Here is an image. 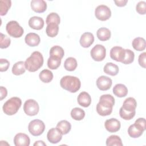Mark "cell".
I'll return each mask as SVG.
<instances>
[{
  "mask_svg": "<svg viewBox=\"0 0 146 146\" xmlns=\"http://www.w3.org/2000/svg\"><path fill=\"white\" fill-rule=\"evenodd\" d=\"M43 57L39 51H34L25 62L26 70L30 72L38 70L43 64Z\"/></svg>",
  "mask_w": 146,
  "mask_h": 146,
  "instance_id": "6da1fadb",
  "label": "cell"
},
{
  "mask_svg": "<svg viewBox=\"0 0 146 146\" xmlns=\"http://www.w3.org/2000/svg\"><path fill=\"white\" fill-rule=\"evenodd\" d=\"M60 84L62 88L71 93L76 92L80 88L81 82L76 76L66 75L61 78Z\"/></svg>",
  "mask_w": 146,
  "mask_h": 146,
  "instance_id": "7a4b0ae2",
  "label": "cell"
},
{
  "mask_svg": "<svg viewBox=\"0 0 146 146\" xmlns=\"http://www.w3.org/2000/svg\"><path fill=\"white\" fill-rule=\"evenodd\" d=\"M22 105V100L18 97H12L8 99L3 104L2 109L3 112L7 115L15 114Z\"/></svg>",
  "mask_w": 146,
  "mask_h": 146,
  "instance_id": "3957f363",
  "label": "cell"
},
{
  "mask_svg": "<svg viewBox=\"0 0 146 146\" xmlns=\"http://www.w3.org/2000/svg\"><path fill=\"white\" fill-rule=\"evenodd\" d=\"M6 30L8 34L13 38H20L24 33L23 27L16 21L9 22L6 25Z\"/></svg>",
  "mask_w": 146,
  "mask_h": 146,
  "instance_id": "277c9868",
  "label": "cell"
},
{
  "mask_svg": "<svg viewBox=\"0 0 146 146\" xmlns=\"http://www.w3.org/2000/svg\"><path fill=\"white\" fill-rule=\"evenodd\" d=\"M29 132L34 136H38L43 133L45 129V125L43 121L35 119L31 121L28 125Z\"/></svg>",
  "mask_w": 146,
  "mask_h": 146,
  "instance_id": "5b68a950",
  "label": "cell"
},
{
  "mask_svg": "<svg viewBox=\"0 0 146 146\" xmlns=\"http://www.w3.org/2000/svg\"><path fill=\"white\" fill-rule=\"evenodd\" d=\"M25 113L28 116H35L38 114L39 110L38 103L34 99L27 100L23 105Z\"/></svg>",
  "mask_w": 146,
  "mask_h": 146,
  "instance_id": "8992f818",
  "label": "cell"
},
{
  "mask_svg": "<svg viewBox=\"0 0 146 146\" xmlns=\"http://www.w3.org/2000/svg\"><path fill=\"white\" fill-rule=\"evenodd\" d=\"M95 15L98 19L105 21L111 17V11L107 6L100 5L96 7L95 10Z\"/></svg>",
  "mask_w": 146,
  "mask_h": 146,
  "instance_id": "52a82bcc",
  "label": "cell"
},
{
  "mask_svg": "<svg viewBox=\"0 0 146 146\" xmlns=\"http://www.w3.org/2000/svg\"><path fill=\"white\" fill-rule=\"evenodd\" d=\"M90 54L92 58L97 62L102 61L106 55V49L102 44L95 45L91 50Z\"/></svg>",
  "mask_w": 146,
  "mask_h": 146,
  "instance_id": "ba28073f",
  "label": "cell"
},
{
  "mask_svg": "<svg viewBox=\"0 0 146 146\" xmlns=\"http://www.w3.org/2000/svg\"><path fill=\"white\" fill-rule=\"evenodd\" d=\"M125 49L120 46H114L110 50V57L112 59L121 62L124 58Z\"/></svg>",
  "mask_w": 146,
  "mask_h": 146,
  "instance_id": "9c48e42d",
  "label": "cell"
},
{
  "mask_svg": "<svg viewBox=\"0 0 146 146\" xmlns=\"http://www.w3.org/2000/svg\"><path fill=\"white\" fill-rule=\"evenodd\" d=\"M112 84V79L106 76H100L96 80V86L101 91H107L109 90Z\"/></svg>",
  "mask_w": 146,
  "mask_h": 146,
  "instance_id": "30bf717a",
  "label": "cell"
},
{
  "mask_svg": "<svg viewBox=\"0 0 146 146\" xmlns=\"http://www.w3.org/2000/svg\"><path fill=\"white\" fill-rule=\"evenodd\" d=\"M62 135L61 132L56 128H52L48 130L47 137L50 143L56 144L62 140Z\"/></svg>",
  "mask_w": 146,
  "mask_h": 146,
  "instance_id": "8fae6325",
  "label": "cell"
},
{
  "mask_svg": "<svg viewBox=\"0 0 146 146\" xmlns=\"http://www.w3.org/2000/svg\"><path fill=\"white\" fill-rule=\"evenodd\" d=\"M106 129L110 132H117L121 127L120 122L115 118L107 119L104 123Z\"/></svg>",
  "mask_w": 146,
  "mask_h": 146,
  "instance_id": "7c38bea8",
  "label": "cell"
},
{
  "mask_svg": "<svg viewBox=\"0 0 146 146\" xmlns=\"http://www.w3.org/2000/svg\"><path fill=\"white\" fill-rule=\"evenodd\" d=\"M14 143L15 146H29L30 143V139L26 134L18 133L14 136Z\"/></svg>",
  "mask_w": 146,
  "mask_h": 146,
  "instance_id": "4fadbf2b",
  "label": "cell"
},
{
  "mask_svg": "<svg viewBox=\"0 0 146 146\" xmlns=\"http://www.w3.org/2000/svg\"><path fill=\"white\" fill-rule=\"evenodd\" d=\"M31 9L38 13L44 12L47 9V3L43 0H32L31 1Z\"/></svg>",
  "mask_w": 146,
  "mask_h": 146,
  "instance_id": "5bb4252c",
  "label": "cell"
},
{
  "mask_svg": "<svg viewBox=\"0 0 146 146\" xmlns=\"http://www.w3.org/2000/svg\"><path fill=\"white\" fill-rule=\"evenodd\" d=\"M94 42V36L90 32H86L83 33L80 39V45L84 48H88Z\"/></svg>",
  "mask_w": 146,
  "mask_h": 146,
  "instance_id": "9a60e30c",
  "label": "cell"
},
{
  "mask_svg": "<svg viewBox=\"0 0 146 146\" xmlns=\"http://www.w3.org/2000/svg\"><path fill=\"white\" fill-rule=\"evenodd\" d=\"M25 43L30 47L38 46L40 41V36L38 34L34 33H28L25 38Z\"/></svg>",
  "mask_w": 146,
  "mask_h": 146,
  "instance_id": "2e32d148",
  "label": "cell"
},
{
  "mask_svg": "<svg viewBox=\"0 0 146 146\" xmlns=\"http://www.w3.org/2000/svg\"><path fill=\"white\" fill-rule=\"evenodd\" d=\"M44 21L43 18L37 16L31 17L29 20V26L34 30H39L44 26Z\"/></svg>",
  "mask_w": 146,
  "mask_h": 146,
  "instance_id": "e0dca14e",
  "label": "cell"
},
{
  "mask_svg": "<svg viewBox=\"0 0 146 146\" xmlns=\"http://www.w3.org/2000/svg\"><path fill=\"white\" fill-rule=\"evenodd\" d=\"M77 100L80 106L83 107H88L91 104V98L88 93L83 91L79 94Z\"/></svg>",
  "mask_w": 146,
  "mask_h": 146,
  "instance_id": "ac0fdd59",
  "label": "cell"
},
{
  "mask_svg": "<svg viewBox=\"0 0 146 146\" xmlns=\"http://www.w3.org/2000/svg\"><path fill=\"white\" fill-rule=\"evenodd\" d=\"M112 108L113 107L99 102L96 105V111L98 113L100 116H108L112 113Z\"/></svg>",
  "mask_w": 146,
  "mask_h": 146,
  "instance_id": "d6986e66",
  "label": "cell"
},
{
  "mask_svg": "<svg viewBox=\"0 0 146 146\" xmlns=\"http://www.w3.org/2000/svg\"><path fill=\"white\" fill-rule=\"evenodd\" d=\"M113 93L119 98H123L127 95L128 88L123 84H117L113 88Z\"/></svg>",
  "mask_w": 146,
  "mask_h": 146,
  "instance_id": "ffe728a7",
  "label": "cell"
},
{
  "mask_svg": "<svg viewBox=\"0 0 146 146\" xmlns=\"http://www.w3.org/2000/svg\"><path fill=\"white\" fill-rule=\"evenodd\" d=\"M137 106V102L136 100L132 97L127 98L123 102L122 108L127 111H136V108Z\"/></svg>",
  "mask_w": 146,
  "mask_h": 146,
  "instance_id": "44dd1931",
  "label": "cell"
},
{
  "mask_svg": "<svg viewBox=\"0 0 146 146\" xmlns=\"http://www.w3.org/2000/svg\"><path fill=\"white\" fill-rule=\"evenodd\" d=\"M103 71L106 74L108 75L111 76H115L119 73V69L116 64L112 62H108L104 66Z\"/></svg>",
  "mask_w": 146,
  "mask_h": 146,
  "instance_id": "7402d4cb",
  "label": "cell"
},
{
  "mask_svg": "<svg viewBox=\"0 0 146 146\" xmlns=\"http://www.w3.org/2000/svg\"><path fill=\"white\" fill-rule=\"evenodd\" d=\"M56 128L62 135H66L70 131L71 129V125L68 121L64 120L58 122Z\"/></svg>",
  "mask_w": 146,
  "mask_h": 146,
  "instance_id": "603a6c76",
  "label": "cell"
},
{
  "mask_svg": "<svg viewBox=\"0 0 146 146\" xmlns=\"http://www.w3.org/2000/svg\"><path fill=\"white\" fill-rule=\"evenodd\" d=\"M144 131L135 123L131 125L128 129L129 136L132 138H137L142 135Z\"/></svg>",
  "mask_w": 146,
  "mask_h": 146,
  "instance_id": "cb8c5ba5",
  "label": "cell"
},
{
  "mask_svg": "<svg viewBox=\"0 0 146 146\" xmlns=\"http://www.w3.org/2000/svg\"><path fill=\"white\" fill-rule=\"evenodd\" d=\"M26 69L25 62L23 61H19L13 65L12 72L15 75H21L25 72Z\"/></svg>",
  "mask_w": 146,
  "mask_h": 146,
  "instance_id": "d4e9b609",
  "label": "cell"
},
{
  "mask_svg": "<svg viewBox=\"0 0 146 146\" xmlns=\"http://www.w3.org/2000/svg\"><path fill=\"white\" fill-rule=\"evenodd\" d=\"M98 38L101 41H106L111 37V31L106 27H101L96 32Z\"/></svg>",
  "mask_w": 146,
  "mask_h": 146,
  "instance_id": "484cf974",
  "label": "cell"
},
{
  "mask_svg": "<svg viewBox=\"0 0 146 146\" xmlns=\"http://www.w3.org/2000/svg\"><path fill=\"white\" fill-rule=\"evenodd\" d=\"M132 45L135 50L139 51H142L145 48V40L143 38L137 37L133 40Z\"/></svg>",
  "mask_w": 146,
  "mask_h": 146,
  "instance_id": "4316f807",
  "label": "cell"
},
{
  "mask_svg": "<svg viewBox=\"0 0 146 146\" xmlns=\"http://www.w3.org/2000/svg\"><path fill=\"white\" fill-rule=\"evenodd\" d=\"M59 31V26L56 23H51L47 25L46 29V33L47 36L53 38L56 36Z\"/></svg>",
  "mask_w": 146,
  "mask_h": 146,
  "instance_id": "83f0119b",
  "label": "cell"
},
{
  "mask_svg": "<svg viewBox=\"0 0 146 146\" xmlns=\"http://www.w3.org/2000/svg\"><path fill=\"white\" fill-rule=\"evenodd\" d=\"M40 80L46 83H50L53 79V74L52 72L47 69L43 70L39 75Z\"/></svg>",
  "mask_w": 146,
  "mask_h": 146,
  "instance_id": "f1b7e54d",
  "label": "cell"
},
{
  "mask_svg": "<svg viewBox=\"0 0 146 146\" xmlns=\"http://www.w3.org/2000/svg\"><path fill=\"white\" fill-rule=\"evenodd\" d=\"M78 64L75 58L73 57L67 58L64 63V68L68 71H73L77 67Z\"/></svg>",
  "mask_w": 146,
  "mask_h": 146,
  "instance_id": "f546056e",
  "label": "cell"
},
{
  "mask_svg": "<svg viewBox=\"0 0 146 146\" xmlns=\"http://www.w3.org/2000/svg\"><path fill=\"white\" fill-rule=\"evenodd\" d=\"M64 50L59 46H54L50 48V56H54L62 59L64 56Z\"/></svg>",
  "mask_w": 146,
  "mask_h": 146,
  "instance_id": "4dcf8cb0",
  "label": "cell"
},
{
  "mask_svg": "<svg viewBox=\"0 0 146 146\" xmlns=\"http://www.w3.org/2000/svg\"><path fill=\"white\" fill-rule=\"evenodd\" d=\"M71 116L75 120H82L85 116V112L80 108L75 107L71 110Z\"/></svg>",
  "mask_w": 146,
  "mask_h": 146,
  "instance_id": "1f68e13d",
  "label": "cell"
},
{
  "mask_svg": "<svg viewBox=\"0 0 146 146\" xmlns=\"http://www.w3.org/2000/svg\"><path fill=\"white\" fill-rule=\"evenodd\" d=\"M106 145L107 146H122L121 139L117 135H111L106 140Z\"/></svg>",
  "mask_w": 146,
  "mask_h": 146,
  "instance_id": "d6a6232c",
  "label": "cell"
},
{
  "mask_svg": "<svg viewBox=\"0 0 146 146\" xmlns=\"http://www.w3.org/2000/svg\"><path fill=\"white\" fill-rule=\"evenodd\" d=\"M60 63L61 59L56 57L50 56L47 60L48 67L51 70L57 69L60 66Z\"/></svg>",
  "mask_w": 146,
  "mask_h": 146,
  "instance_id": "836d02e7",
  "label": "cell"
},
{
  "mask_svg": "<svg viewBox=\"0 0 146 146\" xmlns=\"http://www.w3.org/2000/svg\"><path fill=\"white\" fill-rule=\"evenodd\" d=\"M11 6L10 0H1L0 1V15H5Z\"/></svg>",
  "mask_w": 146,
  "mask_h": 146,
  "instance_id": "e575fe53",
  "label": "cell"
},
{
  "mask_svg": "<svg viewBox=\"0 0 146 146\" xmlns=\"http://www.w3.org/2000/svg\"><path fill=\"white\" fill-rule=\"evenodd\" d=\"M99 102L113 107L115 104V99L111 95L104 94L100 97Z\"/></svg>",
  "mask_w": 146,
  "mask_h": 146,
  "instance_id": "d590c367",
  "label": "cell"
},
{
  "mask_svg": "<svg viewBox=\"0 0 146 146\" xmlns=\"http://www.w3.org/2000/svg\"><path fill=\"white\" fill-rule=\"evenodd\" d=\"M125 53L124 58L121 62V63L125 64H129L133 62L134 58H135V54L132 50L129 49H125Z\"/></svg>",
  "mask_w": 146,
  "mask_h": 146,
  "instance_id": "8d00e7d4",
  "label": "cell"
},
{
  "mask_svg": "<svg viewBox=\"0 0 146 146\" xmlns=\"http://www.w3.org/2000/svg\"><path fill=\"white\" fill-rule=\"evenodd\" d=\"M60 17L56 13H51L47 16L46 21V23L47 25H48L51 23H54L59 25L60 23Z\"/></svg>",
  "mask_w": 146,
  "mask_h": 146,
  "instance_id": "74e56055",
  "label": "cell"
},
{
  "mask_svg": "<svg viewBox=\"0 0 146 146\" xmlns=\"http://www.w3.org/2000/svg\"><path fill=\"white\" fill-rule=\"evenodd\" d=\"M135 113H136V111L129 112V111H125L122 107H121L119 110V114L120 117L122 119L126 120H129L132 119L135 116Z\"/></svg>",
  "mask_w": 146,
  "mask_h": 146,
  "instance_id": "f35d334b",
  "label": "cell"
},
{
  "mask_svg": "<svg viewBox=\"0 0 146 146\" xmlns=\"http://www.w3.org/2000/svg\"><path fill=\"white\" fill-rule=\"evenodd\" d=\"M11 43V39L6 35L1 33L0 36V47L1 48H7Z\"/></svg>",
  "mask_w": 146,
  "mask_h": 146,
  "instance_id": "ab89813d",
  "label": "cell"
},
{
  "mask_svg": "<svg viewBox=\"0 0 146 146\" xmlns=\"http://www.w3.org/2000/svg\"><path fill=\"white\" fill-rule=\"evenodd\" d=\"M136 11L141 15H144L146 13V2L145 1H140L136 6Z\"/></svg>",
  "mask_w": 146,
  "mask_h": 146,
  "instance_id": "60d3db41",
  "label": "cell"
},
{
  "mask_svg": "<svg viewBox=\"0 0 146 146\" xmlns=\"http://www.w3.org/2000/svg\"><path fill=\"white\" fill-rule=\"evenodd\" d=\"M10 66V62L6 59H0V71H6Z\"/></svg>",
  "mask_w": 146,
  "mask_h": 146,
  "instance_id": "b9f144b4",
  "label": "cell"
},
{
  "mask_svg": "<svg viewBox=\"0 0 146 146\" xmlns=\"http://www.w3.org/2000/svg\"><path fill=\"white\" fill-rule=\"evenodd\" d=\"M135 124H136L139 128H140L143 131L145 130L146 123H145V119L144 118L140 117L137 119L135 121Z\"/></svg>",
  "mask_w": 146,
  "mask_h": 146,
  "instance_id": "7bdbcfd3",
  "label": "cell"
},
{
  "mask_svg": "<svg viewBox=\"0 0 146 146\" xmlns=\"http://www.w3.org/2000/svg\"><path fill=\"white\" fill-rule=\"evenodd\" d=\"M145 59H146V53L145 52L140 54L139 56V59H138V62L140 66H141L143 68H145Z\"/></svg>",
  "mask_w": 146,
  "mask_h": 146,
  "instance_id": "ee69618b",
  "label": "cell"
},
{
  "mask_svg": "<svg viewBox=\"0 0 146 146\" xmlns=\"http://www.w3.org/2000/svg\"><path fill=\"white\" fill-rule=\"evenodd\" d=\"M0 93H1V98L0 100H2L4 98H5L7 95V89L3 87V86H1L0 87Z\"/></svg>",
  "mask_w": 146,
  "mask_h": 146,
  "instance_id": "f6af8a7d",
  "label": "cell"
},
{
  "mask_svg": "<svg viewBox=\"0 0 146 146\" xmlns=\"http://www.w3.org/2000/svg\"><path fill=\"white\" fill-rule=\"evenodd\" d=\"M116 5L119 7H123L126 5L128 2L127 0H119V1H114Z\"/></svg>",
  "mask_w": 146,
  "mask_h": 146,
  "instance_id": "bcb514c9",
  "label": "cell"
},
{
  "mask_svg": "<svg viewBox=\"0 0 146 146\" xmlns=\"http://www.w3.org/2000/svg\"><path fill=\"white\" fill-rule=\"evenodd\" d=\"M33 145L34 146H35V145H46V144L41 140V141H36Z\"/></svg>",
  "mask_w": 146,
  "mask_h": 146,
  "instance_id": "7dc6e473",
  "label": "cell"
}]
</instances>
